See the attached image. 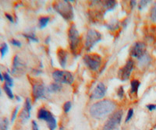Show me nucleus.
<instances>
[{
  "label": "nucleus",
  "instance_id": "f257e3e1",
  "mask_svg": "<svg viewBox=\"0 0 156 130\" xmlns=\"http://www.w3.org/2000/svg\"><path fill=\"white\" fill-rule=\"evenodd\" d=\"M117 104L113 101L101 100L93 104L89 109L90 117L94 119L101 120L108 117L116 109Z\"/></svg>",
  "mask_w": 156,
  "mask_h": 130
},
{
  "label": "nucleus",
  "instance_id": "f03ea898",
  "mask_svg": "<svg viewBox=\"0 0 156 130\" xmlns=\"http://www.w3.org/2000/svg\"><path fill=\"white\" fill-rule=\"evenodd\" d=\"M53 9L67 21H70L73 19V9L69 1L55 2L53 4Z\"/></svg>",
  "mask_w": 156,
  "mask_h": 130
},
{
  "label": "nucleus",
  "instance_id": "7ed1b4c3",
  "mask_svg": "<svg viewBox=\"0 0 156 130\" xmlns=\"http://www.w3.org/2000/svg\"><path fill=\"white\" fill-rule=\"evenodd\" d=\"M123 116V111L122 109L115 110L112 115L108 117V119L103 125V130L119 129V125Z\"/></svg>",
  "mask_w": 156,
  "mask_h": 130
},
{
  "label": "nucleus",
  "instance_id": "20e7f679",
  "mask_svg": "<svg viewBox=\"0 0 156 130\" xmlns=\"http://www.w3.org/2000/svg\"><path fill=\"white\" fill-rule=\"evenodd\" d=\"M68 38L71 52L73 55H76L78 53V48L80 45V37L74 23H72L68 30Z\"/></svg>",
  "mask_w": 156,
  "mask_h": 130
},
{
  "label": "nucleus",
  "instance_id": "39448f33",
  "mask_svg": "<svg viewBox=\"0 0 156 130\" xmlns=\"http://www.w3.org/2000/svg\"><path fill=\"white\" fill-rule=\"evenodd\" d=\"M37 119L45 121L47 127L49 130H55V128H57L56 118L45 108H39V110L37 111Z\"/></svg>",
  "mask_w": 156,
  "mask_h": 130
},
{
  "label": "nucleus",
  "instance_id": "423d86ee",
  "mask_svg": "<svg viewBox=\"0 0 156 130\" xmlns=\"http://www.w3.org/2000/svg\"><path fill=\"white\" fill-rule=\"evenodd\" d=\"M83 63L91 71H98L101 66V57L95 53H87L83 56Z\"/></svg>",
  "mask_w": 156,
  "mask_h": 130
},
{
  "label": "nucleus",
  "instance_id": "0eeeda50",
  "mask_svg": "<svg viewBox=\"0 0 156 130\" xmlns=\"http://www.w3.org/2000/svg\"><path fill=\"white\" fill-rule=\"evenodd\" d=\"M101 41V34L98 30L94 29H89L86 34L85 42H84V47L87 52L92 49L94 45L98 42Z\"/></svg>",
  "mask_w": 156,
  "mask_h": 130
},
{
  "label": "nucleus",
  "instance_id": "6e6552de",
  "mask_svg": "<svg viewBox=\"0 0 156 130\" xmlns=\"http://www.w3.org/2000/svg\"><path fill=\"white\" fill-rule=\"evenodd\" d=\"M52 78L55 82L60 84H72L74 81V77L70 72L56 70L52 73Z\"/></svg>",
  "mask_w": 156,
  "mask_h": 130
},
{
  "label": "nucleus",
  "instance_id": "1a4fd4ad",
  "mask_svg": "<svg viewBox=\"0 0 156 130\" xmlns=\"http://www.w3.org/2000/svg\"><path fill=\"white\" fill-rule=\"evenodd\" d=\"M48 94L47 87H44V84L35 83L32 85V97L34 102H36L39 99L46 98Z\"/></svg>",
  "mask_w": 156,
  "mask_h": 130
},
{
  "label": "nucleus",
  "instance_id": "9d476101",
  "mask_svg": "<svg viewBox=\"0 0 156 130\" xmlns=\"http://www.w3.org/2000/svg\"><path fill=\"white\" fill-rule=\"evenodd\" d=\"M32 109L31 100L27 98L25 100L24 105H23V109L18 115V120L21 124H25L29 120L30 118V111Z\"/></svg>",
  "mask_w": 156,
  "mask_h": 130
},
{
  "label": "nucleus",
  "instance_id": "9b49d317",
  "mask_svg": "<svg viewBox=\"0 0 156 130\" xmlns=\"http://www.w3.org/2000/svg\"><path fill=\"white\" fill-rule=\"evenodd\" d=\"M129 54L131 57L140 59L146 54V45L142 41H136L130 48Z\"/></svg>",
  "mask_w": 156,
  "mask_h": 130
},
{
  "label": "nucleus",
  "instance_id": "f8f14e48",
  "mask_svg": "<svg viewBox=\"0 0 156 130\" xmlns=\"http://www.w3.org/2000/svg\"><path fill=\"white\" fill-rule=\"evenodd\" d=\"M134 68V62L132 59H129L123 67L119 70V77L122 81H126L129 78L132 71Z\"/></svg>",
  "mask_w": 156,
  "mask_h": 130
},
{
  "label": "nucleus",
  "instance_id": "ddd939ff",
  "mask_svg": "<svg viewBox=\"0 0 156 130\" xmlns=\"http://www.w3.org/2000/svg\"><path fill=\"white\" fill-rule=\"evenodd\" d=\"M26 69V66L24 63L20 60L17 55H16L12 59V74L15 76L22 75L24 73V70Z\"/></svg>",
  "mask_w": 156,
  "mask_h": 130
},
{
  "label": "nucleus",
  "instance_id": "4468645a",
  "mask_svg": "<svg viewBox=\"0 0 156 130\" xmlns=\"http://www.w3.org/2000/svg\"><path fill=\"white\" fill-rule=\"evenodd\" d=\"M106 91V87H105V84L101 82L98 83L90 94V99H95V100L101 99L105 97Z\"/></svg>",
  "mask_w": 156,
  "mask_h": 130
},
{
  "label": "nucleus",
  "instance_id": "2eb2a0df",
  "mask_svg": "<svg viewBox=\"0 0 156 130\" xmlns=\"http://www.w3.org/2000/svg\"><path fill=\"white\" fill-rule=\"evenodd\" d=\"M57 57H58V63L62 68H64L66 65L67 62V52L63 48H58L57 51Z\"/></svg>",
  "mask_w": 156,
  "mask_h": 130
},
{
  "label": "nucleus",
  "instance_id": "dca6fc26",
  "mask_svg": "<svg viewBox=\"0 0 156 130\" xmlns=\"http://www.w3.org/2000/svg\"><path fill=\"white\" fill-rule=\"evenodd\" d=\"M62 89V84H58V83H52V84H50L47 87V91H48V94L49 93H56L60 91Z\"/></svg>",
  "mask_w": 156,
  "mask_h": 130
},
{
  "label": "nucleus",
  "instance_id": "f3484780",
  "mask_svg": "<svg viewBox=\"0 0 156 130\" xmlns=\"http://www.w3.org/2000/svg\"><path fill=\"white\" fill-rule=\"evenodd\" d=\"M101 2H102L104 9H106L107 11L113 10L114 8L116 5V2L115 1H112V0H109V1H103Z\"/></svg>",
  "mask_w": 156,
  "mask_h": 130
},
{
  "label": "nucleus",
  "instance_id": "a211bd4d",
  "mask_svg": "<svg viewBox=\"0 0 156 130\" xmlns=\"http://www.w3.org/2000/svg\"><path fill=\"white\" fill-rule=\"evenodd\" d=\"M130 86H131V93L132 94H137V92H138L139 87L140 86V83L139 80H133L130 83Z\"/></svg>",
  "mask_w": 156,
  "mask_h": 130
},
{
  "label": "nucleus",
  "instance_id": "6ab92c4d",
  "mask_svg": "<svg viewBox=\"0 0 156 130\" xmlns=\"http://www.w3.org/2000/svg\"><path fill=\"white\" fill-rule=\"evenodd\" d=\"M50 20L49 16H41V17L39 18L38 20V26L41 29L44 28L48 25V22Z\"/></svg>",
  "mask_w": 156,
  "mask_h": 130
},
{
  "label": "nucleus",
  "instance_id": "aec40b11",
  "mask_svg": "<svg viewBox=\"0 0 156 130\" xmlns=\"http://www.w3.org/2000/svg\"><path fill=\"white\" fill-rule=\"evenodd\" d=\"M9 128V119L3 117L0 118V130H8Z\"/></svg>",
  "mask_w": 156,
  "mask_h": 130
},
{
  "label": "nucleus",
  "instance_id": "412c9836",
  "mask_svg": "<svg viewBox=\"0 0 156 130\" xmlns=\"http://www.w3.org/2000/svg\"><path fill=\"white\" fill-rule=\"evenodd\" d=\"M2 89L5 91V94L7 95V97L9 99H13V98H14V95H13V93H12L10 87H9L7 84H4L3 86H2Z\"/></svg>",
  "mask_w": 156,
  "mask_h": 130
},
{
  "label": "nucleus",
  "instance_id": "4be33fe9",
  "mask_svg": "<svg viewBox=\"0 0 156 130\" xmlns=\"http://www.w3.org/2000/svg\"><path fill=\"white\" fill-rule=\"evenodd\" d=\"M3 74V78H4V80H5V84H7L9 87H12L13 86V80H12V78L11 77V76L9 75V73H2Z\"/></svg>",
  "mask_w": 156,
  "mask_h": 130
},
{
  "label": "nucleus",
  "instance_id": "5701e85b",
  "mask_svg": "<svg viewBox=\"0 0 156 130\" xmlns=\"http://www.w3.org/2000/svg\"><path fill=\"white\" fill-rule=\"evenodd\" d=\"M138 60H139V65H140V66H145L146 65H147L149 63H150L151 58H150V56L146 53L143 57L140 58V59H138Z\"/></svg>",
  "mask_w": 156,
  "mask_h": 130
},
{
  "label": "nucleus",
  "instance_id": "b1692460",
  "mask_svg": "<svg viewBox=\"0 0 156 130\" xmlns=\"http://www.w3.org/2000/svg\"><path fill=\"white\" fill-rule=\"evenodd\" d=\"M119 27V22L116 21V20L110 22L108 24H107V28H108V30H112V31H115V30H118Z\"/></svg>",
  "mask_w": 156,
  "mask_h": 130
},
{
  "label": "nucleus",
  "instance_id": "393cba45",
  "mask_svg": "<svg viewBox=\"0 0 156 130\" xmlns=\"http://www.w3.org/2000/svg\"><path fill=\"white\" fill-rule=\"evenodd\" d=\"M9 50V47L6 43H2L1 46H0V54H1V57L4 58L6 53L8 52Z\"/></svg>",
  "mask_w": 156,
  "mask_h": 130
},
{
  "label": "nucleus",
  "instance_id": "a878e982",
  "mask_svg": "<svg viewBox=\"0 0 156 130\" xmlns=\"http://www.w3.org/2000/svg\"><path fill=\"white\" fill-rule=\"evenodd\" d=\"M23 37L26 38L27 39L30 40L31 41H34V42H38V39L37 38V37L35 36V34L34 33H28V34H23Z\"/></svg>",
  "mask_w": 156,
  "mask_h": 130
},
{
  "label": "nucleus",
  "instance_id": "bb28decb",
  "mask_svg": "<svg viewBox=\"0 0 156 130\" xmlns=\"http://www.w3.org/2000/svg\"><path fill=\"white\" fill-rule=\"evenodd\" d=\"M71 108H72V103H71V101H68L63 104V111L65 113L69 112V111L71 110Z\"/></svg>",
  "mask_w": 156,
  "mask_h": 130
},
{
  "label": "nucleus",
  "instance_id": "cd10ccee",
  "mask_svg": "<svg viewBox=\"0 0 156 130\" xmlns=\"http://www.w3.org/2000/svg\"><path fill=\"white\" fill-rule=\"evenodd\" d=\"M133 113H134V111L133 108H129L127 111V114H126V117L125 118V122H128L129 120L131 119L133 116Z\"/></svg>",
  "mask_w": 156,
  "mask_h": 130
},
{
  "label": "nucleus",
  "instance_id": "c85d7f7f",
  "mask_svg": "<svg viewBox=\"0 0 156 130\" xmlns=\"http://www.w3.org/2000/svg\"><path fill=\"white\" fill-rule=\"evenodd\" d=\"M18 111H19V107H16L14 109H13V111H12V115H11V118H10V121L12 123L15 121L16 118L17 117Z\"/></svg>",
  "mask_w": 156,
  "mask_h": 130
},
{
  "label": "nucleus",
  "instance_id": "c756f323",
  "mask_svg": "<svg viewBox=\"0 0 156 130\" xmlns=\"http://www.w3.org/2000/svg\"><path fill=\"white\" fill-rule=\"evenodd\" d=\"M124 89H123V87H119V88H118V90H117V96L119 97L120 99H122L123 97H124Z\"/></svg>",
  "mask_w": 156,
  "mask_h": 130
},
{
  "label": "nucleus",
  "instance_id": "7c9ffc66",
  "mask_svg": "<svg viewBox=\"0 0 156 130\" xmlns=\"http://www.w3.org/2000/svg\"><path fill=\"white\" fill-rule=\"evenodd\" d=\"M150 17H151V20H152V21H156V6H154V7L151 9Z\"/></svg>",
  "mask_w": 156,
  "mask_h": 130
},
{
  "label": "nucleus",
  "instance_id": "2f4dec72",
  "mask_svg": "<svg viewBox=\"0 0 156 130\" xmlns=\"http://www.w3.org/2000/svg\"><path fill=\"white\" fill-rule=\"evenodd\" d=\"M149 2H150V1H144V0L140 1L138 5V9H140V10H141V9H143L144 7H145L146 5H147Z\"/></svg>",
  "mask_w": 156,
  "mask_h": 130
},
{
  "label": "nucleus",
  "instance_id": "473e14b6",
  "mask_svg": "<svg viewBox=\"0 0 156 130\" xmlns=\"http://www.w3.org/2000/svg\"><path fill=\"white\" fill-rule=\"evenodd\" d=\"M10 43L12 44L13 46H16V47H18V48H20V47H21V42L20 41H18V40L16 39H11L10 40Z\"/></svg>",
  "mask_w": 156,
  "mask_h": 130
},
{
  "label": "nucleus",
  "instance_id": "72a5a7b5",
  "mask_svg": "<svg viewBox=\"0 0 156 130\" xmlns=\"http://www.w3.org/2000/svg\"><path fill=\"white\" fill-rule=\"evenodd\" d=\"M146 108H147V110L150 111H152L156 110V104H149L146 106Z\"/></svg>",
  "mask_w": 156,
  "mask_h": 130
},
{
  "label": "nucleus",
  "instance_id": "f704fd0d",
  "mask_svg": "<svg viewBox=\"0 0 156 130\" xmlns=\"http://www.w3.org/2000/svg\"><path fill=\"white\" fill-rule=\"evenodd\" d=\"M31 127H32V130H39V127L38 125H37V121L33 120L31 121Z\"/></svg>",
  "mask_w": 156,
  "mask_h": 130
},
{
  "label": "nucleus",
  "instance_id": "c9c22d12",
  "mask_svg": "<svg viewBox=\"0 0 156 130\" xmlns=\"http://www.w3.org/2000/svg\"><path fill=\"white\" fill-rule=\"evenodd\" d=\"M5 17L7 18L8 20H9V21H10L11 23H13V22H14L13 17H12V16L11 14H9V13H5Z\"/></svg>",
  "mask_w": 156,
  "mask_h": 130
},
{
  "label": "nucleus",
  "instance_id": "e433bc0d",
  "mask_svg": "<svg viewBox=\"0 0 156 130\" xmlns=\"http://www.w3.org/2000/svg\"><path fill=\"white\" fill-rule=\"evenodd\" d=\"M129 4H130V6H131L132 9H133L135 5H136V1H130Z\"/></svg>",
  "mask_w": 156,
  "mask_h": 130
},
{
  "label": "nucleus",
  "instance_id": "4c0bfd02",
  "mask_svg": "<svg viewBox=\"0 0 156 130\" xmlns=\"http://www.w3.org/2000/svg\"><path fill=\"white\" fill-rule=\"evenodd\" d=\"M50 36H48V37H47L46 38H45V41H44V43H45V44H48V43L50 42Z\"/></svg>",
  "mask_w": 156,
  "mask_h": 130
},
{
  "label": "nucleus",
  "instance_id": "58836bf2",
  "mask_svg": "<svg viewBox=\"0 0 156 130\" xmlns=\"http://www.w3.org/2000/svg\"><path fill=\"white\" fill-rule=\"evenodd\" d=\"M0 81H4V78H3V74L1 73L0 71Z\"/></svg>",
  "mask_w": 156,
  "mask_h": 130
},
{
  "label": "nucleus",
  "instance_id": "ea45409f",
  "mask_svg": "<svg viewBox=\"0 0 156 130\" xmlns=\"http://www.w3.org/2000/svg\"><path fill=\"white\" fill-rule=\"evenodd\" d=\"M16 100H17L18 101H21V98H20L19 96H16Z\"/></svg>",
  "mask_w": 156,
  "mask_h": 130
},
{
  "label": "nucleus",
  "instance_id": "a19ab883",
  "mask_svg": "<svg viewBox=\"0 0 156 130\" xmlns=\"http://www.w3.org/2000/svg\"><path fill=\"white\" fill-rule=\"evenodd\" d=\"M1 94H2V91H1V88H0V96H1Z\"/></svg>",
  "mask_w": 156,
  "mask_h": 130
},
{
  "label": "nucleus",
  "instance_id": "79ce46f5",
  "mask_svg": "<svg viewBox=\"0 0 156 130\" xmlns=\"http://www.w3.org/2000/svg\"><path fill=\"white\" fill-rule=\"evenodd\" d=\"M154 127H155V128H156V124H155V125H154Z\"/></svg>",
  "mask_w": 156,
  "mask_h": 130
},
{
  "label": "nucleus",
  "instance_id": "37998d69",
  "mask_svg": "<svg viewBox=\"0 0 156 130\" xmlns=\"http://www.w3.org/2000/svg\"><path fill=\"white\" fill-rule=\"evenodd\" d=\"M155 6H156V2H155Z\"/></svg>",
  "mask_w": 156,
  "mask_h": 130
},
{
  "label": "nucleus",
  "instance_id": "c03bdc74",
  "mask_svg": "<svg viewBox=\"0 0 156 130\" xmlns=\"http://www.w3.org/2000/svg\"><path fill=\"white\" fill-rule=\"evenodd\" d=\"M116 130H119V129H116Z\"/></svg>",
  "mask_w": 156,
  "mask_h": 130
}]
</instances>
